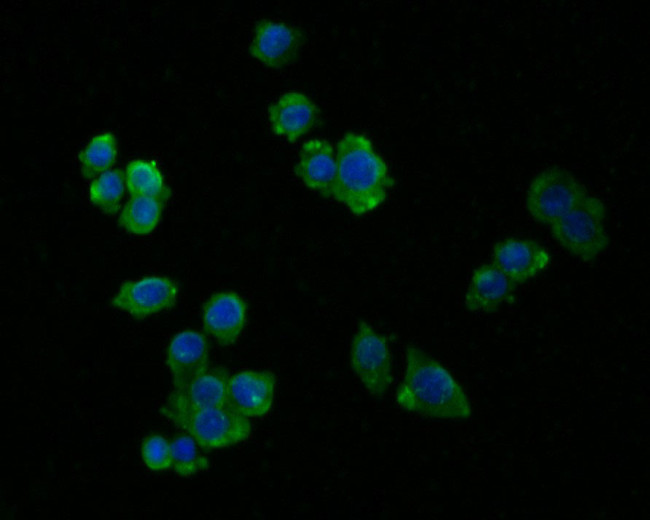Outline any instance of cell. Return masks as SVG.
Returning a JSON list of instances; mask_svg holds the SVG:
<instances>
[{
	"instance_id": "obj_1",
	"label": "cell",
	"mask_w": 650,
	"mask_h": 520,
	"mask_svg": "<svg viewBox=\"0 0 650 520\" xmlns=\"http://www.w3.org/2000/svg\"><path fill=\"white\" fill-rule=\"evenodd\" d=\"M403 410L431 419L465 421L472 415L471 403L458 381L421 348L408 345L405 373L395 392Z\"/></svg>"
},
{
	"instance_id": "obj_2",
	"label": "cell",
	"mask_w": 650,
	"mask_h": 520,
	"mask_svg": "<svg viewBox=\"0 0 650 520\" xmlns=\"http://www.w3.org/2000/svg\"><path fill=\"white\" fill-rule=\"evenodd\" d=\"M336 162L332 197L352 214L365 215L385 201L394 182L369 138L355 132L344 134L336 147Z\"/></svg>"
},
{
	"instance_id": "obj_3",
	"label": "cell",
	"mask_w": 650,
	"mask_h": 520,
	"mask_svg": "<svg viewBox=\"0 0 650 520\" xmlns=\"http://www.w3.org/2000/svg\"><path fill=\"white\" fill-rule=\"evenodd\" d=\"M606 220L605 204L588 193L576 206L550 224L551 234L569 253L591 262L609 246Z\"/></svg>"
},
{
	"instance_id": "obj_4",
	"label": "cell",
	"mask_w": 650,
	"mask_h": 520,
	"mask_svg": "<svg viewBox=\"0 0 650 520\" xmlns=\"http://www.w3.org/2000/svg\"><path fill=\"white\" fill-rule=\"evenodd\" d=\"M167 419L192 436L204 450L238 444L251 434L249 418L240 414L228 403L171 415Z\"/></svg>"
},
{
	"instance_id": "obj_5",
	"label": "cell",
	"mask_w": 650,
	"mask_h": 520,
	"mask_svg": "<svg viewBox=\"0 0 650 520\" xmlns=\"http://www.w3.org/2000/svg\"><path fill=\"white\" fill-rule=\"evenodd\" d=\"M587 194L586 187L569 171L552 166L539 172L530 182L525 207L536 222L550 225Z\"/></svg>"
},
{
	"instance_id": "obj_6",
	"label": "cell",
	"mask_w": 650,
	"mask_h": 520,
	"mask_svg": "<svg viewBox=\"0 0 650 520\" xmlns=\"http://www.w3.org/2000/svg\"><path fill=\"white\" fill-rule=\"evenodd\" d=\"M350 366L373 397L387 394L393 381L388 341L365 321L359 322L353 336Z\"/></svg>"
},
{
	"instance_id": "obj_7",
	"label": "cell",
	"mask_w": 650,
	"mask_h": 520,
	"mask_svg": "<svg viewBox=\"0 0 650 520\" xmlns=\"http://www.w3.org/2000/svg\"><path fill=\"white\" fill-rule=\"evenodd\" d=\"M177 296L178 285L173 279L153 275L122 282L110 303L133 318L144 319L172 308Z\"/></svg>"
},
{
	"instance_id": "obj_8",
	"label": "cell",
	"mask_w": 650,
	"mask_h": 520,
	"mask_svg": "<svg viewBox=\"0 0 650 520\" xmlns=\"http://www.w3.org/2000/svg\"><path fill=\"white\" fill-rule=\"evenodd\" d=\"M230 373L227 368L208 367L189 383L173 388L159 409L164 417L227 404Z\"/></svg>"
},
{
	"instance_id": "obj_9",
	"label": "cell",
	"mask_w": 650,
	"mask_h": 520,
	"mask_svg": "<svg viewBox=\"0 0 650 520\" xmlns=\"http://www.w3.org/2000/svg\"><path fill=\"white\" fill-rule=\"evenodd\" d=\"M303 43L304 35L297 27L261 19L254 26L249 52L266 67L280 69L296 60Z\"/></svg>"
},
{
	"instance_id": "obj_10",
	"label": "cell",
	"mask_w": 650,
	"mask_h": 520,
	"mask_svg": "<svg viewBox=\"0 0 650 520\" xmlns=\"http://www.w3.org/2000/svg\"><path fill=\"white\" fill-rule=\"evenodd\" d=\"M550 262L549 251L533 239L512 237L493 247L492 264L517 285L536 277Z\"/></svg>"
},
{
	"instance_id": "obj_11",
	"label": "cell",
	"mask_w": 650,
	"mask_h": 520,
	"mask_svg": "<svg viewBox=\"0 0 650 520\" xmlns=\"http://www.w3.org/2000/svg\"><path fill=\"white\" fill-rule=\"evenodd\" d=\"M276 377L269 370H241L230 375L227 403L247 418L264 417L272 408Z\"/></svg>"
},
{
	"instance_id": "obj_12",
	"label": "cell",
	"mask_w": 650,
	"mask_h": 520,
	"mask_svg": "<svg viewBox=\"0 0 650 520\" xmlns=\"http://www.w3.org/2000/svg\"><path fill=\"white\" fill-rule=\"evenodd\" d=\"M247 304L234 291H219L203 305L202 324L205 332L221 346L236 342L246 324Z\"/></svg>"
},
{
	"instance_id": "obj_13",
	"label": "cell",
	"mask_w": 650,
	"mask_h": 520,
	"mask_svg": "<svg viewBox=\"0 0 650 520\" xmlns=\"http://www.w3.org/2000/svg\"><path fill=\"white\" fill-rule=\"evenodd\" d=\"M166 365L173 388H180L209 367V344L206 336L193 329L175 334L167 348Z\"/></svg>"
},
{
	"instance_id": "obj_14",
	"label": "cell",
	"mask_w": 650,
	"mask_h": 520,
	"mask_svg": "<svg viewBox=\"0 0 650 520\" xmlns=\"http://www.w3.org/2000/svg\"><path fill=\"white\" fill-rule=\"evenodd\" d=\"M319 119L316 104L305 94L289 91L268 107L273 133L293 143L308 134Z\"/></svg>"
},
{
	"instance_id": "obj_15",
	"label": "cell",
	"mask_w": 650,
	"mask_h": 520,
	"mask_svg": "<svg viewBox=\"0 0 650 520\" xmlns=\"http://www.w3.org/2000/svg\"><path fill=\"white\" fill-rule=\"evenodd\" d=\"M517 286L495 265H480L473 271L465 293V308L470 312H496L514 302Z\"/></svg>"
},
{
	"instance_id": "obj_16",
	"label": "cell",
	"mask_w": 650,
	"mask_h": 520,
	"mask_svg": "<svg viewBox=\"0 0 650 520\" xmlns=\"http://www.w3.org/2000/svg\"><path fill=\"white\" fill-rule=\"evenodd\" d=\"M294 172L307 188L325 198L332 197L337 172L336 154L332 144L318 138L304 142Z\"/></svg>"
},
{
	"instance_id": "obj_17",
	"label": "cell",
	"mask_w": 650,
	"mask_h": 520,
	"mask_svg": "<svg viewBox=\"0 0 650 520\" xmlns=\"http://www.w3.org/2000/svg\"><path fill=\"white\" fill-rule=\"evenodd\" d=\"M124 178L131 197H153L165 206L171 196V189L153 160H131L126 166Z\"/></svg>"
},
{
	"instance_id": "obj_18",
	"label": "cell",
	"mask_w": 650,
	"mask_h": 520,
	"mask_svg": "<svg viewBox=\"0 0 650 520\" xmlns=\"http://www.w3.org/2000/svg\"><path fill=\"white\" fill-rule=\"evenodd\" d=\"M163 207L156 198L133 196L120 212L118 224L134 235L150 234L160 222Z\"/></svg>"
},
{
	"instance_id": "obj_19",
	"label": "cell",
	"mask_w": 650,
	"mask_h": 520,
	"mask_svg": "<svg viewBox=\"0 0 650 520\" xmlns=\"http://www.w3.org/2000/svg\"><path fill=\"white\" fill-rule=\"evenodd\" d=\"M117 154V141L112 132L105 131L95 135L78 154L82 177L94 179L110 170Z\"/></svg>"
},
{
	"instance_id": "obj_20",
	"label": "cell",
	"mask_w": 650,
	"mask_h": 520,
	"mask_svg": "<svg viewBox=\"0 0 650 520\" xmlns=\"http://www.w3.org/2000/svg\"><path fill=\"white\" fill-rule=\"evenodd\" d=\"M171 469L179 477H190L208 470L209 460L201 447L187 433L175 436L171 441Z\"/></svg>"
},
{
	"instance_id": "obj_21",
	"label": "cell",
	"mask_w": 650,
	"mask_h": 520,
	"mask_svg": "<svg viewBox=\"0 0 650 520\" xmlns=\"http://www.w3.org/2000/svg\"><path fill=\"white\" fill-rule=\"evenodd\" d=\"M124 173L112 169L98 176L90 185V202L107 215L118 212L124 193Z\"/></svg>"
},
{
	"instance_id": "obj_22",
	"label": "cell",
	"mask_w": 650,
	"mask_h": 520,
	"mask_svg": "<svg viewBox=\"0 0 650 520\" xmlns=\"http://www.w3.org/2000/svg\"><path fill=\"white\" fill-rule=\"evenodd\" d=\"M141 457L151 471L162 472L171 469V444L160 434H151L141 443Z\"/></svg>"
}]
</instances>
